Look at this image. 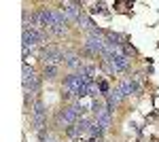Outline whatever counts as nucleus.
<instances>
[{
    "mask_svg": "<svg viewBox=\"0 0 159 142\" xmlns=\"http://www.w3.org/2000/svg\"><path fill=\"white\" fill-rule=\"evenodd\" d=\"M21 72H24V89L30 91V94H38L40 91V79L34 74V70L28 64H24L21 66Z\"/></svg>",
    "mask_w": 159,
    "mask_h": 142,
    "instance_id": "obj_1",
    "label": "nucleus"
},
{
    "mask_svg": "<svg viewBox=\"0 0 159 142\" xmlns=\"http://www.w3.org/2000/svg\"><path fill=\"white\" fill-rule=\"evenodd\" d=\"M76 121H79V112L74 110V106L70 104V106H64L57 112V125L60 127H72V125H76Z\"/></svg>",
    "mask_w": 159,
    "mask_h": 142,
    "instance_id": "obj_2",
    "label": "nucleus"
},
{
    "mask_svg": "<svg viewBox=\"0 0 159 142\" xmlns=\"http://www.w3.org/2000/svg\"><path fill=\"white\" fill-rule=\"evenodd\" d=\"M66 53L57 47H45L40 51V59L45 62V66H57L60 62H64Z\"/></svg>",
    "mask_w": 159,
    "mask_h": 142,
    "instance_id": "obj_3",
    "label": "nucleus"
},
{
    "mask_svg": "<svg viewBox=\"0 0 159 142\" xmlns=\"http://www.w3.org/2000/svg\"><path fill=\"white\" fill-rule=\"evenodd\" d=\"M108 62L112 66V72H125L129 68V55H125V53H119V55H115Z\"/></svg>",
    "mask_w": 159,
    "mask_h": 142,
    "instance_id": "obj_4",
    "label": "nucleus"
},
{
    "mask_svg": "<svg viewBox=\"0 0 159 142\" xmlns=\"http://www.w3.org/2000/svg\"><path fill=\"white\" fill-rule=\"evenodd\" d=\"M61 11L66 13L68 19H74V21H79V17H81V13H83L79 2H64V4H61Z\"/></svg>",
    "mask_w": 159,
    "mask_h": 142,
    "instance_id": "obj_5",
    "label": "nucleus"
},
{
    "mask_svg": "<svg viewBox=\"0 0 159 142\" xmlns=\"http://www.w3.org/2000/svg\"><path fill=\"white\" fill-rule=\"evenodd\" d=\"M64 64L70 68V70H81V66H83V62H81V57H79V53H66V57H64Z\"/></svg>",
    "mask_w": 159,
    "mask_h": 142,
    "instance_id": "obj_6",
    "label": "nucleus"
},
{
    "mask_svg": "<svg viewBox=\"0 0 159 142\" xmlns=\"http://www.w3.org/2000/svg\"><path fill=\"white\" fill-rule=\"evenodd\" d=\"M76 24L81 25L83 30H87V32H93V30H98V28H96V24L91 21V17H89V15H85V13H81V17H79V21H76Z\"/></svg>",
    "mask_w": 159,
    "mask_h": 142,
    "instance_id": "obj_7",
    "label": "nucleus"
},
{
    "mask_svg": "<svg viewBox=\"0 0 159 142\" xmlns=\"http://www.w3.org/2000/svg\"><path fill=\"white\" fill-rule=\"evenodd\" d=\"M57 72H60V66H45V68H43V79L53 81V79L57 76Z\"/></svg>",
    "mask_w": 159,
    "mask_h": 142,
    "instance_id": "obj_8",
    "label": "nucleus"
},
{
    "mask_svg": "<svg viewBox=\"0 0 159 142\" xmlns=\"http://www.w3.org/2000/svg\"><path fill=\"white\" fill-rule=\"evenodd\" d=\"M119 91H121V95H123V98H129V95L134 94V89H132L129 81H123V83H119Z\"/></svg>",
    "mask_w": 159,
    "mask_h": 142,
    "instance_id": "obj_9",
    "label": "nucleus"
},
{
    "mask_svg": "<svg viewBox=\"0 0 159 142\" xmlns=\"http://www.w3.org/2000/svg\"><path fill=\"white\" fill-rule=\"evenodd\" d=\"M47 142H60V140H55V138H49V140H47Z\"/></svg>",
    "mask_w": 159,
    "mask_h": 142,
    "instance_id": "obj_10",
    "label": "nucleus"
}]
</instances>
